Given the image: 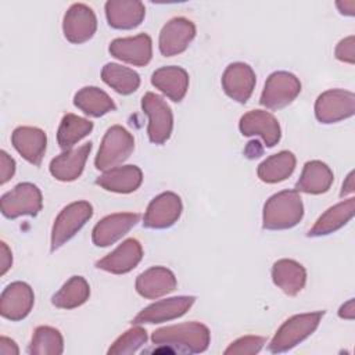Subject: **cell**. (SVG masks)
<instances>
[{"instance_id":"83f0119b","label":"cell","mask_w":355,"mask_h":355,"mask_svg":"<svg viewBox=\"0 0 355 355\" xmlns=\"http://www.w3.org/2000/svg\"><path fill=\"white\" fill-rule=\"evenodd\" d=\"M333 180L334 175L324 162L308 161L295 183V190L308 194H322L330 189Z\"/></svg>"},{"instance_id":"b9f144b4","label":"cell","mask_w":355,"mask_h":355,"mask_svg":"<svg viewBox=\"0 0 355 355\" xmlns=\"http://www.w3.org/2000/svg\"><path fill=\"white\" fill-rule=\"evenodd\" d=\"M336 6H337V8L340 10L341 14H345V15H354L355 14V0L337 1Z\"/></svg>"},{"instance_id":"277c9868","label":"cell","mask_w":355,"mask_h":355,"mask_svg":"<svg viewBox=\"0 0 355 355\" xmlns=\"http://www.w3.org/2000/svg\"><path fill=\"white\" fill-rule=\"evenodd\" d=\"M135 148V139L121 125L111 126L100 144L94 165L98 171L112 169L125 162Z\"/></svg>"},{"instance_id":"8fae6325","label":"cell","mask_w":355,"mask_h":355,"mask_svg":"<svg viewBox=\"0 0 355 355\" xmlns=\"http://www.w3.org/2000/svg\"><path fill=\"white\" fill-rule=\"evenodd\" d=\"M182 200L172 191L158 194L147 207L143 226L148 229H166L175 225L182 214Z\"/></svg>"},{"instance_id":"7a4b0ae2","label":"cell","mask_w":355,"mask_h":355,"mask_svg":"<svg viewBox=\"0 0 355 355\" xmlns=\"http://www.w3.org/2000/svg\"><path fill=\"white\" fill-rule=\"evenodd\" d=\"M304 215L302 198L297 190H283L272 197L263 205L262 225L268 230L291 229L300 223Z\"/></svg>"},{"instance_id":"484cf974","label":"cell","mask_w":355,"mask_h":355,"mask_svg":"<svg viewBox=\"0 0 355 355\" xmlns=\"http://www.w3.org/2000/svg\"><path fill=\"white\" fill-rule=\"evenodd\" d=\"M273 283L287 295H297L305 286L306 270L294 259H279L272 266Z\"/></svg>"},{"instance_id":"7c38bea8","label":"cell","mask_w":355,"mask_h":355,"mask_svg":"<svg viewBox=\"0 0 355 355\" xmlns=\"http://www.w3.org/2000/svg\"><path fill=\"white\" fill-rule=\"evenodd\" d=\"M196 36V25L184 18L175 17L169 19L159 32V51L165 57L183 53Z\"/></svg>"},{"instance_id":"74e56055","label":"cell","mask_w":355,"mask_h":355,"mask_svg":"<svg viewBox=\"0 0 355 355\" xmlns=\"http://www.w3.org/2000/svg\"><path fill=\"white\" fill-rule=\"evenodd\" d=\"M15 173V161L4 151H0V184H6Z\"/></svg>"},{"instance_id":"f546056e","label":"cell","mask_w":355,"mask_h":355,"mask_svg":"<svg viewBox=\"0 0 355 355\" xmlns=\"http://www.w3.org/2000/svg\"><path fill=\"white\" fill-rule=\"evenodd\" d=\"M295 162V155L284 150L262 161L258 165L257 175L265 183H277L286 180L294 172Z\"/></svg>"},{"instance_id":"d6986e66","label":"cell","mask_w":355,"mask_h":355,"mask_svg":"<svg viewBox=\"0 0 355 355\" xmlns=\"http://www.w3.org/2000/svg\"><path fill=\"white\" fill-rule=\"evenodd\" d=\"M143 258V248L139 240L128 239L119 244L112 252L96 262L98 269L114 275L128 273L135 269Z\"/></svg>"},{"instance_id":"9c48e42d","label":"cell","mask_w":355,"mask_h":355,"mask_svg":"<svg viewBox=\"0 0 355 355\" xmlns=\"http://www.w3.org/2000/svg\"><path fill=\"white\" fill-rule=\"evenodd\" d=\"M355 112V94L343 89L322 93L315 103V116L322 123H334L352 116Z\"/></svg>"},{"instance_id":"7bdbcfd3","label":"cell","mask_w":355,"mask_h":355,"mask_svg":"<svg viewBox=\"0 0 355 355\" xmlns=\"http://www.w3.org/2000/svg\"><path fill=\"white\" fill-rule=\"evenodd\" d=\"M354 189H355V184H354V172H349L348 176H347V179H345V182L343 183V189H341L340 196L344 197V196H347V194H351V193H354Z\"/></svg>"},{"instance_id":"f1b7e54d","label":"cell","mask_w":355,"mask_h":355,"mask_svg":"<svg viewBox=\"0 0 355 355\" xmlns=\"http://www.w3.org/2000/svg\"><path fill=\"white\" fill-rule=\"evenodd\" d=\"M73 104L80 111L89 116H103L111 111L116 110L112 98L101 89L96 86H86L76 92L73 97Z\"/></svg>"},{"instance_id":"8d00e7d4","label":"cell","mask_w":355,"mask_h":355,"mask_svg":"<svg viewBox=\"0 0 355 355\" xmlns=\"http://www.w3.org/2000/svg\"><path fill=\"white\" fill-rule=\"evenodd\" d=\"M355 37L354 36H348L343 40L338 42V44L336 46V58L343 61V62H348V64H354L355 62Z\"/></svg>"},{"instance_id":"836d02e7","label":"cell","mask_w":355,"mask_h":355,"mask_svg":"<svg viewBox=\"0 0 355 355\" xmlns=\"http://www.w3.org/2000/svg\"><path fill=\"white\" fill-rule=\"evenodd\" d=\"M64 351L61 333L50 326H39L32 337L28 352L31 355H60Z\"/></svg>"},{"instance_id":"30bf717a","label":"cell","mask_w":355,"mask_h":355,"mask_svg":"<svg viewBox=\"0 0 355 355\" xmlns=\"http://www.w3.org/2000/svg\"><path fill=\"white\" fill-rule=\"evenodd\" d=\"M97 29V18L94 11L82 3L72 4L62 21L64 36L68 42L80 44L93 37Z\"/></svg>"},{"instance_id":"d590c367","label":"cell","mask_w":355,"mask_h":355,"mask_svg":"<svg viewBox=\"0 0 355 355\" xmlns=\"http://www.w3.org/2000/svg\"><path fill=\"white\" fill-rule=\"evenodd\" d=\"M265 341L266 338L261 336H244L233 341L225 349V354L226 355H254L262 349Z\"/></svg>"},{"instance_id":"5b68a950","label":"cell","mask_w":355,"mask_h":355,"mask_svg":"<svg viewBox=\"0 0 355 355\" xmlns=\"http://www.w3.org/2000/svg\"><path fill=\"white\" fill-rule=\"evenodd\" d=\"M93 207L87 201H75L67 205L55 218L51 229V251L71 240L92 218Z\"/></svg>"},{"instance_id":"ac0fdd59","label":"cell","mask_w":355,"mask_h":355,"mask_svg":"<svg viewBox=\"0 0 355 355\" xmlns=\"http://www.w3.org/2000/svg\"><path fill=\"white\" fill-rule=\"evenodd\" d=\"M140 219L139 214L121 212L103 218L93 229L92 240L97 247H108L125 236Z\"/></svg>"},{"instance_id":"ab89813d","label":"cell","mask_w":355,"mask_h":355,"mask_svg":"<svg viewBox=\"0 0 355 355\" xmlns=\"http://www.w3.org/2000/svg\"><path fill=\"white\" fill-rule=\"evenodd\" d=\"M0 354L1 355H17V354H19V349H18L15 341H12L8 337L1 336L0 337Z\"/></svg>"},{"instance_id":"4dcf8cb0","label":"cell","mask_w":355,"mask_h":355,"mask_svg":"<svg viewBox=\"0 0 355 355\" xmlns=\"http://www.w3.org/2000/svg\"><path fill=\"white\" fill-rule=\"evenodd\" d=\"M90 286L82 276H72L51 297V304L61 309H73L89 300Z\"/></svg>"},{"instance_id":"ba28073f","label":"cell","mask_w":355,"mask_h":355,"mask_svg":"<svg viewBox=\"0 0 355 355\" xmlns=\"http://www.w3.org/2000/svg\"><path fill=\"white\" fill-rule=\"evenodd\" d=\"M141 110L148 116V139L154 144H164L172 133L173 115L165 100L155 93H146L141 98Z\"/></svg>"},{"instance_id":"44dd1931","label":"cell","mask_w":355,"mask_h":355,"mask_svg":"<svg viewBox=\"0 0 355 355\" xmlns=\"http://www.w3.org/2000/svg\"><path fill=\"white\" fill-rule=\"evenodd\" d=\"M175 275L164 266H153L136 279V291L148 300H155L172 293L176 288Z\"/></svg>"},{"instance_id":"4316f807","label":"cell","mask_w":355,"mask_h":355,"mask_svg":"<svg viewBox=\"0 0 355 355\" xmlns=\"http://www.w3.org/2000/svg\"><path fill=\"white\" fill-rule=\"evenodd\" d=\"M355 214V198L344 200L334 207H330L324 214L319 216V219L315 222V225L309 229L308 236L309 237H319L330 234L344 225H347Z\"/></svg>"},{"instance_id":"6da1fadb","label":"cell","mask_w":355,"mask_h":355,"mask_svg":"<svg viewBox=\"0 0 355 355\" xmlns=\"http://www.w3.org/2000/svg\"><path fill=\"white\" fill-rule=\"evenodd\" d=\"M151 341L157 345L168 347L173 352L200 354L208 348L211 333L208 327L200 322H186L155 330L151 336Z\"/></svg>"},{"instance_id":"5bb4252c","label":"cell","mask_w":355,"mask_h":355,"mask_svg":"<svg viewBox=\"0 0 355 355\" xmlns=\"http://www.w3.org/2000/svg\"><path fill=\"white\" fill-rule=\"evenodd\" d=\"M35 294L29 284L14 282L8 284L0 297V313L8 320L25 319L33 308Z\"/></svg>"},{"instance_id":"ffe728a7","label":"cell","mask_w":355,"mask_h":355,"mask_svg":"<svg viewBox=\"0 0 355 355\" xmlns=\"http://www.w3.org/2000/svg\"><path fill=\"white\" fill-rule=\"evenodd\" d=\"M11 143L28 162L36 166L42 164L47 146V136L42 129L35 126H19L14 129Z\"/></svg>"},{"instance_id":"e0dca14e","label":"cell","mask_w":355,"mask_h":355,"mask_svg":"<svg viewBox=\"0 0 355 355\" xmlns=\"http://www.w3.org/2000/svg\"><path fill=\"white\" fill-rule=\"evenodd\" d=\"M239 128L243 136H259L266 147L276 146L282 136L277 119L262 110H252L244 114L240 118Z\"/></svg>"},{"instance_id":"e575fe53","label":"cell","mask_w":355,"mask_h":355,"mask_svg":"<svg viewBox=\"0 0 355 355\" xmlns=\"http://www.w3.org/2000/svg\"><path fill=\"white\" fill-rule=\"evenodd\" d=\"M147 341V331L139 324L126 330L122 336H119L114 344L108 348V355H128L135 354L141 345Z\"/></svg>"},{"instance_id":"7402d4cb","label":"cell","mask_w":355,"mask_h":355,"mask_svg":"<svg viewBox=\"0 0 355 355\" xmlns=\"http://www.w3.org/2000/svg\"><path fill=\"white\" fill-rule=\"evenodd\" d=\"M90 150H92V143L89 141L78 148H71L61 153L60 155L51 159L50 173L57 180H61V182L76 180L83 172Z\"/></svg>"},{"instance_id":"cb8c5ba5","label":"cell","mask_w":355,"mask_h":355,"mask_svg":"<svg viewBox=\"0 0 355 355\" xmlns=\"http://www.w3.org/2000/svg\"><path fill=\"white\" fill-rule=\"evenodd\" d=\"M141 182L143 173L141 169L136 165L115 166L112 169L104 171V173L96 179V184L104 190L119 194H128L137 190Z\"/></svg>"},{"instance_id":"60d3db41","label":"cell","mask_w":355,"mask_h":355,"mask_svg":"<svg viewBox=\"0 0 355 355\" xmlns=\"http://www.w3.org/2000/svg\"><path fill=\"white\" fill-rule=\"evenodd\" d=\"M354 302H355V301L351 298V300L347 301L344 305H341L340 309H338V316L343 318V319H349V320H352L354 316H355Z\"/></svg>"},{"instance_id":"f35d334b","label":"cell","mask_w":355,"mask_h":355,"mask_svg":"<svg viewBox=\"0 0 355 355\" xmlns=\"http://www.w3.org/2000/svg\"><path fill=\"white\" fill-rule=\"evenodd\" d=\"M0 263H1L0 273H1V275H6V272L11 268L12 255H11L10 248L7 247V244H6L4 241H1V244H0Z\"/></svg>"},{"instance_id":"603a6c76","label":"cell","mask_w":355,"mask_h":355,"mask_svg":"<svg viewBox=\"0 0 355 355\" xmlns=\"http://www.w3.org/2000/svg\"><path fill=\"white\" fill-rule=\"evenodd\" d=\"M144 15V4L137 0H108L105 3L108 25L115 29H133L141 24Z\"/></svg>"},{"instance_id":"d6a6232c","label":"cell","mask_w":355,"mask_h":355,"mask_svg":"<svg viewBox=\"0 0 355 355\" xmlns=\"http://www.w3.org/2000/svg\"><path fill=\"white\" fill-rule=\"evenodd\" d=\"M93 129V122L89 119L80 118L75 114H67L62 116L61 123L57 130L58 146L67 151L71 150L73 144L86 137Z\"/></svg>"},{"instance_id":"3957f363","label":"cell","mask_w":355,"mask_h":355,"mask_svg":"<svg viewBox=\"0 0 355 355\" xmlns=\"http://www.w3.org/2000/svg\"><path fill=\"white\" fill-rule=\"evenodd\" d=\"M323 315L324 311H316L291 316L279 327L270 340L268 349L273 354L290 351L318 329Z\"/></svg>"},{"instance_id":"8992f818","label":"cell","mask_w":355,"mask_h":355,"mask_svg":"<svg viewBox=\"0 0 355 355\" xmlns=\"http://www.w3.org/2000/svg\"><path fill=\"white\" fill-rule=\"evenodd\" d=\"M42 207V191L36 184L29 182L17 184L12 190L4 193L0 200L1 214L8 219H15L24 215L35 216Z\"/></svg>"},{"instance_id":"4fadbf2b","label":"cell","mask_w":355,"mask_h":355,"mask_svg":"<svg viewBox=\"0 0 355 355\" xmlns=\"http://www.w3.org/2000/svg\"><path fill=\"white\" fill-rule=\"evenodd\" d=\"M194 301H196V297L193 295H179V297H171L166 300L157 301L146 306L140 313H137L133 318L132 324L162 323L166 320L178 319L191 308Z\"/></svg>"},{"instance_id":"2e32d148","label":"cell","mask_w":355,"mask_h":355,"mask_svg":"<svg viewBox=\"0 0 355 355\" xmlns=\"http://www.w3.org/2000/svg\"><path fill=\"white\" fill-rule=\"evenodd\" d=\"M257 76L254 69L244 62L227 65L222 75L223 92L237 103H247L255 87Z\"/></svg>"},{"instance_id":"9a60e30c","label":"cell","mask_w":355,"mask_h":355,"mask_svg":"<svg viewBox=\"0 0 355 355\" xmlns=\"http://www.w3.org/2000/svg\"><path fill=\"white\" fill-rule=\"evenodd\" d=\"M108 51L112 57L136 65L144 67L151 61L153 57V43L147 33H140L129 37H119L110 43Z\"/></svg>"},{"instance_id":"d4e9b609","label":"cell","mask_w":355,"mask_h":355,"mask_svg":"<svg viewBox=\"0 0 355 355\" xmlns=\"http://www.w3.org/2000/svg\"><path fill=\"white\" fill-rule=\"evenodd\" d=\"M151 83L172 101L179 103L189 89V73L180 67H162L153 72Z\"/></svg>"},{"instance_id":"52a82bcc","label":"cell","mask_w":355,"mask_h":355,"mask_svg":"<svg viewBox=\"0 0 355 355\" xmlns=\"http://www.w3.org/2000/svg\"><path fill=\"white\" fill-rule=\"evenodd\" d=\"M301 92L300 79L287 71L269 75L265 82L259 103L269 110H280L295 100Z\"/></svg>"},{"instance_id":"1f68e13d","label":"cell","mask_w":355,"mask_h":355,"mask_svg":"<svg viewBox=\"0 0 355 355\" xmlns=\"http://www.w3.org/2000/svg\"><path fill=\"white\" fill-rule=\"evenodd\" d=\"M101 79L119 94H132L140 86V76L137 72L119 64H105L101 69Z\"/></svg>"}]
</instances>
